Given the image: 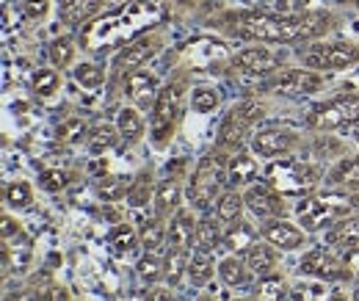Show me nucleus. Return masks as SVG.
Wrapping results in <instances>:
<instances>
[{"label":"nucleus","instance_id":"nucleus-51","mask_svg":"<svg viewBox=\"0 0 359 301\" xmlns=\"http://www.w3.org/2000/svg\"><path fill=\"white\" fill-rule=\"evenodd\" d=\"M45 301H72V299H69L67 288H61V285H50V288L45 290Z\"/></svg>","mask_w":359,"mask_h":301},{"label":"nucleus","instance_id":"nucleus-45","mask_svg":"<svg viewBox=\"0 0 359 301\" xmlns=\"http://www.w3.org/2000/svg\"><path fill=\"white\" fill-rule=\"evenodd\" d=\"M138 276L147 285H155L163 279V257L155 252H144V257L138 260Z\"/></svg>","mask_w":359,"mask_h":301},{"label":"nucleus","instance_id":"nucleus-5","mask_svg":"<svg viewBox=\"0 0 359 301\" xmlns=\"http://www.w3.org/2000/svg\"><path fill=\"white\" fill-rule=\"evenodd\" d=\"M185 81H169L161 88L152 111H149V144L155 149H166L177 133V125L182 119V108H185Z\"/></svg>","mask_w":359,"mask_h":301},{"label":"nucleus","instance_id":"nucleus-20","mask_svg":"<svg viewBox=\"0 0 359 301\" xmlns=\"http://www.w3.org/2000/svg\"><path fill=\"white\" fill-rule=\"evenodd\" d=\"M182 180L185 177H177V174H166L163 180H158L155 199H152V213L158 218L169 221L182 208Z\"/></svg>","mask_w":359,"mask_h":301},{"label":"nucleus","instance_id":"nucleus-26","mask_svg":"<svg viewBox=\"0 0 359 301\" xmlns=\"http://www.w3.org/2000/svg\"><path fill=\"white\" fill-rule=\"evenodd\" d=\"M224 221L213 213H202L199 224H196V243L199 249H208V252H216V249H224Z\"/></svg>","mask_w":359,"mask_h":301},{"label":"nucleus","instance_id":"nucleus-37","mask_svg":"<svg viewBox=\"0 0 359 301\" xmlns=\"http://www.w3.org/2000/svg\"><path fill=\"white\" fill-rule=\"evenodd\" d=\"M130 182H133V177H128V174H105L97 180V196L102 202H119L128 196Z\"/></svg>","mask_w":359,"mask_h":301},{"label":"nucleus","instance_id":"nucleus-52","mask_svg":"<svg viewBox=\"0 0 359 301\" xmlns=\"http://www.w3.org/2000/svg\"><path fill=\"white\" fill-rule=\"evenodd\" d=\"M144 301H175V299H172V290H166V288H152V290L144 296Z\"/></svg>","mask_w":359,"mask_h":301},{"label":"nucleus","instance_id":"nucleus-17","mask_svg":"<svg viewBox=\"0 0 359 301\" xmlns=\"http://www.w3.org/2000/svg\"><path fill=\"white\" fill-rule=\"evenodd\" d=\"M122 86H125V94L128 100L133 102L138 111H152L158 94H161V83L158 78L149 72V69H133L122 78Z\"/></svg>","mask_w":359,"mask_h":301},{"label":"nucleus","instance_id":"nucleus-2","mask_svg":"<svg viewBox=\"0 0 359 301\" xmlns=\"http://www.w3.org/2000/svg\"><path fill=\"white\" fill-rule=\"evenodd\" d=\"M169 14H172L169 0H128L86 25L81 34V44L86 50H111L130 44L138 36L149 34L163 20H169Z\"/></svg>","mask_w":359,"mask_h":301},{"label":"nucleus","instance_id":"nucleus-16","mask_svg":"<svg viewBox=\"0 0 359 301\" xmlns=\"http://www.w3.org/2000/svg\"><path fill=\"white\" fill-rule=\"evenodd\" d=\"M307 229H302L299 224L282 218H269L260 224V238L269 241L271 246H276L279 252H299L307 246Z\"/></svg>","mask_w":359,"mask_h":301},{"label":"nucleus","instance_id":"nucleus-4","mask_svg":"<svg viewBox=\"0 0 359 301\" xmlns=\"http://www.w3.org/2000/svg\"><path fill=\"white\" fill-rule=\"evenodd\" d=\"M226 169H229V152L213 147L199 158V163L191 172L188 182V202L196 213H210L219 194L226 188Z\"/></svg>","mask_w":359,"mask_h":301},{"label":"nucleus","instance_id":"nucleus-43","mask_svg":"<svg viewBox=\"0 0 359 301\" xmlns=\"http://www.w3.org/2000/svg\"><path fill=\"white\" fill-rule=\"evenodd\" d=\"M89 125H86V119H81V116H69V119H64L61 125H58V141L61 144H81V141H86L89 138Z\"/></svg>","mask_w":359,"mask_h":301},{"label":"nucleus","instance_id":"nucleus-13","mask_svg":"<svg viewBox=\"0 0 359 301\" xmlns=\"http://www.w3.org/2000/svg\"><path fill=\"white\" fill-rule=\"evenodd\" d=\"M299 274L320 279V282H351L346 260L334 255L329 246H315L310 252H304L299 260Z\"/></svg>","mask_w":359,"mask_h":301},{"label":"nucleus","instance_id":"nucleus-40","mask_svg":"<svg viewBox=\"0 0 359 301\" xmlns=\"http://www.w3.org/2000/svg\"><path fill=\"white\" fill-rule=\"evenodd\" d=\"M287 296H290V285L285 276L271 274V276L257 279V290H255L257 301H287Z\"/></svg>","mask_w":359,"mask_h":301},{"label":"nucleus","instance_id":"nucleus-14","mask_svg":"<svg viewBox=\"0 0 359 301\" xmlns=\"http://www.w3.org/2000/svg\"><path fill=\"white\" fill-rule=\"evenodd\" d=\"M243 199H246V210L255 218H260V221L282 218V215L287 213L285 196L271 185L269 180H257L249 188H243Z\"/></svg>","mask_w":359,"mask_h":301},{"label":"nucleus","instance_id":"nucleus-33","mask_svg":"<svg viewBox=\"0 0 359 301\" xmlns=\"http://www.w3.org/2000/svg\"><path fill=\"white\" fill-rule=\"evenodd\" d=\"M326 243L337 246V249L359 246V210L348 218H343L340 224H334L332 229H326Z\"/></svg>","mask_w":359,"mask_h":301},{"label":"nucleus","instance_id":"nucleus-29","mask_svg":"<svg viewBox=\"0 0 359 301\" xmlns=\"http://www.w3.org/2000/svg\"><path fill=\"white\" fill-rule=\"evenodd\" d=\"M116 128L122 133V141H125L128 147H133V144H138V141L144 138L147 122H144V116H141V111H138L135 105H125V108H119V114H116Z\"/></svg>","mask_w":359,"mask_h":301},{"label":"nucleus","instance_id":"nucleus-42","mask_svg":"<svg viewBox=\"0 0 359 301\" xmlns=\"http://www.w3.org/2000/svg\"><path fill=\"white\" fill-rule=\"evenodd\" d=\"M188 100H191V108L196 114H213L219 108V102H222V94H219V88L213 86H196Z\"/></svg>","mask_w":359,"mask_h":301},{"label":"nucleus","instance_id":"nucleus-1","mask_svg":"<svg viewBox=\"0 0 359 301\" xmlns=\"http://www.w3.org/2000/svg\"><path fill=\"white\" fill-rule=\"evenodd\" d=\"M216 28L232 39L252 44H307L337 28V17L326 8L296 11H257L235 8L216 20Z\"/></svg>","mask_w":359,"mask_h":301},{"label":"nucleus","instance_id":"nucleus-10","mask_svg":"<svg viewBox=\"0 0 359 301\" xmlns=\"http://www.w3.org/2000/svg\"><path fill=\"white\" fill-rule=\"evenodd\" d=\"M310 130H334V128H359V91L337 94L307 114Z\"/></svg>","mask_w":359,"mask_h":301},{"label":"nucleus","instance_id":"nucleus-21","mask_svg":"<svg viewBox=\"0 0 359 301\" xmlns=\"http://www.w3.org/2000/svg\"><path fill=\"white\" fill-rule=\"evenodd\" d=\"M260 180V166H257V155L252 149H238L229 155V169H226V188H249L252 182Z\"/></svg>","mask_w":359,"mask_h":301},{"label":"nucleus","instance_id":"nucleus-25","mask_svg":"<svg viewBox=\"0 0 359 301\" xmlns=\"http://www.w3.org/2000/svg\"><path fill=\"white\" fill-rule=\"evenodd\" d=\"M219 279L224 282L226 288H249L255 282V274L249 268V262L243 255H226L222 262H219Z\"/></svg>","mask_w":359,"mask_h":301},{"label":"nucleus","instance_id":"nucleus-56","mask_svg":"<svg viewBox=\"0 0 359 301\" xmlns=\"http://www.w3.org/2000/svg\"><path fill=\"white\" fill-rule=\"evenodd\" d=\"M232 301H257L255 296H241V299H232Z\"/></svg>","mask_w":359,"mask_h":301},{"label":"nucleus","instance_id":"nucleus-18","mask_svg":"<svg viewBox=\"0 0 359 301\" xmlns=\"http://www.w3.org/2000/svg\"><path fill=\"white\" fill-rule=\"evenodd\" d=\"M196 210L194 208H180L177 213L169 218V227H166V249H175V252H191L194 243H196Z\"/></svg>","mask_w":359,"mask_h":301},{"label":"nucleus","instance_id":"nucleus-50","mask_svg":"<svg viewBox=\"0 0 359 301\" xmlns=\"http://www.w3.org/2000/svg\"><path fill=\"white\" fill-rule=\"evenodd\" d=\"M346 255H343V260H346V268H348V276H351V282L357 279L359 285V246H351V249H343Z\"/></svg>","mask_w":359,"mask_h":301},{"label":"nucleus","instance_id":"nucleus-28","mask_svg":"<svg viewBox=\"0 0 359 301\" xmlns=\"http://www.w3.org/2000/svg\"><path fill=\"white\" fill-rule=\"evenodd\" d=\"M119 144H122V133H119L116 125H108V122H97V125H91L89 138H86V147H89L91 155L114 152Z\"/></svg>","mask_w":359,"mask_h":301},{"label":"nucleus","instance_id":"nucleus-9","mask_svg":"<svg viewBox=\"0 0 359 301\" xmlns=\"http://www.w3.org/2000/svg\"><path fill=\"white\" fill-rule=\"evenodd\" d=\"M266 180L287 199H304L315 194V188L323 182V172L307 161H273L266 172Z\"/></svg>","mask_w":359,"mask_h":301},{"label":"nucleus","instance_id":"nucleus-58","mask_svg":"<svg viewBox=\"0 0 359 301\" xmlns=\"http://www.w3.org/2000/svg\"><path fill=\"white\" fill-rule=\"evenodd\" d=\"M348 3H351V6H357V8H359V0H348Z\"/></svg>","mask_w":359,"mask_h":301},{"label":"nucleus","instance_id":"nucleus-36","mask_svg":"<svg viewBox=\"0 0 359 301\" xmlns=\"http://www.w3.org/2000/svg\"><path fill=\"white\" fill-rule=\"evenodd\" d=\"M3 202H6V210H14V213L28 210L34 205V188H31V182H25V180H8L3 185Z\"/></svg>","mask_w":359,"mask_h":301},{"label":"nucleus","instance_id":"nucleus-22","mask_svg":"<svg viewBox=\"0 0 359 301\" xmlns=\"http://www.w3.org/2000/svg\"><path fill=\"white\" fill-rule=\"evenodd\" d=\"M108 0H58V17L69 28H86L105 11Z\"/></svg>","mask_w":359,"mask_h":301},{"label":"nucleus","instance_id":"nucleus-46","mask_svg":"<svg viewBox=\"0 0 359 301\" xmlns=\"http://www.w3.org/2000/svg\"><path fill=\"white\" fill-rule=\"evenodd\" d=\"M36 182L47 194H58V191H64L69 185V174L64 172V169H42Z\"/></svg>","mask_w":359,"mask_h":301},{"label":"nucleus","instance_id":"nucleus-38","mask_svg":"<svg viewBox=\"0 0 359 301\" xmlns=\"http://www.w3.org/2000/svg\"><path fill=\"white\" fill-rule=\"evenodd\" d=\"M75 55H78V47L72 36H55L53 42L47 44V58L55 69H67L75 64Z\"/></svg>","mask_w":359,"mask_h":301},{"label":"nucleus","instance_id":"nucleus-59","mask_svg":"<svg viewBox=\"0 0 359 301\" xmlns=\"http://www.w3.org/2000/svg\"><path fill=\"white\" fill-rule=\"evenodd\" d=\"M354 138H357V144H359V128H357V133H354Z\"/></svg>","mask_w":359,"mask_h":301},{"label":"nucleus","instance_id":"nucleus-12","mask_svg":"<svg viewBox=\"0 0 359 301\" xmlns=\"http://www.w3.org/2000/svg\"><path fill=\"white\" fill-rule=\"evenodd\" d=\"M163 34H158V31H149V34H144V36H138L133 39L130 44H125L116 55H114V72L119 75V78H125L128 72H133V69H144L147 67V61H152L161 50H163Z\"/></svg>","mask_w":359,"mask_h":301},{"label":"nucleus","instance_id":"nucleus-24","mask_svg":"<svg viewBox=\"0 0 359 301\" xmlns=\"http://www.w3.org/2000/svg\"><path fill=\"white\" fill-rule=\"evenodd\" d=\"M243 257H246V262H249L255 279L271 276V274H276V268H279V249L271 246L269 241H257Z\"/></svg>","mask_w":359,"mask_h":301},{"label":"nucleus","instance_id":"nucleus-3","mask_svg":"<svg viewBox=\"0 0 359 301\" xmlns=\"http://www.w3.org/2000/svg\"><path fill=\"white\" fill-rule=\"evenodd\" d=\"M359 208V191H343V188H329L323 194H310L299 199L293 208L296 224L307 232H326L343 218L354 215Z\"/></svg>","mask_w":359,"mask_h":301},{"label":"nucleus","instance_id":"nucleus-27","mask_svg":"<svg viewBox=\"0 0 359 301\" xmlns=\"http://www.w3.org/2000/svg\"><path fill=\"white\" fill-rule=\"evenodd\" d=\"M213 274H219V262L213 257V252L194 246L191 255H188V279H191V285L194 288H205L213 279Z\"/></svg>","mask_w":359,"mask_h":301},{"label":"nucleus","instance_id":"nucleus-44","mask_svg":"<svg viewBox=\"0 0 359 301\" xmlns=\"http://www.w3.org/2000/svg\"><path fill=\"white\" fill-rule=\"evenodd\" d=\"M72 75H75V81H78L81 86L89 88V91H94V88H100L105 83V69H102L100 64H91V61L78 64V67L72 69Z\"/></svg>","mask_w":359,"mask_h":301},{"label":"nucleus","instance_id":"nucleus-7","mask_svg":"<svg viewBox=\"0 0 359 301\" xmlns=\"http://www.w3.org/2000/svg\"><path fill=\"white\" fill-rule=\"evenodd\" d=\"M282 61H285L282 53L271 50V47H266V44H252V47L238 50V53L229 58L226 69H229L232 81L238 78V81L243 83V88L257 91V88H263V83L269 81L273 72L285 69Z\"/></svg>","mask_w":359,"mask_h":301},{"label":"nucleus","instance_id":"nucleus-39","mask_svg":"<svg viewBox=\"0 0 359 301\" xmlns=\"http://www.w3.org/2000/svg\"><path fill=\"white\" fill-rule=\"evenodd\" d=\"M31 88H34V94L42 97V100L55 97L58 88H61V69H55V67H42V69H36V72L31 75Z\"/></svg>","mask_w":359,"mask_h":301},{"label":"nucleus","instance_id":"nucleus-15","mask_svg":"<svg viewBox=\"0 0 359 301\" xmlns=\"http://www.w3.org/2000/svg\"><path fill=\"white\" fill-rule=\"evenodd\" d=\"M299 144H302V135H299V133L285 130V128H271V130H260V133H255V135H252L249 149H252L257 158L276 161V158L290 155Z\"/></svg>","mask_w":359,"mask_h":301},{"label":"nucleus","instance_id":"nucleus-55","mask_svg":"<svg viewBox=\"0 0 359 301\" xmlns=\"http://www.w3.org/2000/svg\"><path fill=\"white\" fill-rule=\"evenodd\" d=\"M196 301H219V299H216L213 293H199V296H196Z\"/></svg>","mask_w":359,"mask_h":301},{"label":"nucleus","instance_id":"nucleus-53","mask_svg":"<svg viewBox=\"0 0 359 301\" xmlns=\"http://www.w3.org/2000/svg\"><path fill=\"white\" fill-rule=\"evenodd\" d=\"M326 301H354V299H348V296H346L343 290H332V293H329V299H326Z\"/></svg>","mask_w":359,"mask_h":301},{"label":"nucleus","instance_id":"nucleus-47","mask_svg":"<svg viewBox=\"0 0 359 301\" xmlns=\"http://www.w3.org/2000/svg\"><path fill=\"white\" fill-rule=\"evenodd\" d=\"M20 11H22L25 20L42 22L47 14H50V0H22L20 3Z\"/></svg>","mask_w":359,"mask_h":301},{"label":"nucleus","instance_id":"nucleus-48","mask_svg":"<svg viewBox=\"0 0 359 301\" xmlns=\"http://www.w3.org/2000/svg\"><path fill=\"white\" fill-rule=\"evenodd\" d=\"M3 301H45V290H39V288H14V290H6Z\"/></svg>","mask_w":359,"mask_h":301},{"label":"nucleus","instance_id":"nucleus-30","mask_svg":"<svg viewBox=\"0 0 359 301\" xmlns=\"http://www.w3.org/2000/svg\"><path fill=\"white\" fill-rule=\"evenodd\" d=\"M155 188H158V182H155V177H152V169H144V172H138L133 177L125 202H128L130 208H135V210H138V208H147V205H152V199H155Z\"/></svg>","mask_w":359,"mask_h":301},{"label":"nucleus","instance_id":"nucleus-49","mask_svg":"<svg viewBox=\"0 0 359 301\" xmlns=\"http://www.w3.org/2000/svg\"><path fill=\"white\" fill-rule=\"evenodd\" d=\"M22 232V227H20V221L14 218V215L3 213V218H0V235H3V241H8V238H14V235H20Z\"/></svg>","mask_w":359,"mask_h":301},{"label":"nucleus","instance_id":"nucleus-8","mask_svg":"<svg viewBox=\"0 0 359 301\" xmlns=\"http://www.w3.org/2000/svg\"><path fill=\"white\" fill-rule=\"evenodd\" d=\"M302 67L313 72H343L359 64V44L348 39H315V42L302 44L296 50Z\"/></svg>","mask_w":359,"mask_h":301},{"label":"nucleus","instance_id":"nucleus-6","mask_svg":"<svg viewBox=\"0 0 359 301\" xmlns=\"http://www.w3.org/2000/svg\"><path fill=\"white\" fill-rule=\"evenodd\" d=\"M266 119V105L246 97L241 102H235L229 111L224 114L222 125H219V138H216V147L224 149V152H238V149H246V144H252V135L255 128Z\"/></svg>","mask_w":359,"mask_h":301},{"label":"nucleus","instance_id":"nucleus-23","mask_svg":"<svg viewBox=\"0 0 359 301\" xmlns=\"http://www.w3.org/2000/svg\"><path fill=\"white\" fill-rule=\"evenodd\" d=\"M257 243V227L246 218H238L224 227V249L232 255H246Z\"/></svg>","mask_w":359,"mask_h":301},{"label":"nucleus","instance_id":"nucleus-54","mask_svg":"<svg viewBox=\"0 0 359 301\" xmlns=\"http://www.w3.org/2000/svg\"><path fill=\"white\" fill-rule=\"evenodd\" d=\"M175 3H177L180 8H194V6L199 3V0H175Z\"/></svg>","mask_w":359,"mask_h":301},{"label":"nucleus","instance_id":"nucleus-32","mask_svg":"<svg viewBox=\"0 0 359 301\" xmlns=\"http://www.w3.org/2000/svg\"><path fill=\"white\" fill-rule=\"evenodd\" d=\"M329 188H343V191H359V155L343 158L332 172L326 174Z\"/></svg>","mask_w":359,"mask_h":301},{"label":"nucleus","instance_id":"nucleus-11","mask_svg":"<svg viewBox=\"0 0 359 301\" xmlns=\"http://www.w3.org/2000/svg\"><path fill=\"white\" fill-rule=\"evenodd\" d=\"M323 88V75L320 72H313V69H279L273 72L269 81L263 83L260 91H271V94H282V97H310L315 91Z\"/></svg>","mask_w":359,"mask_h":301},{"label":"nucleus","instance_id":"nucleus-41","mask_svg":"<svg viewBox=\"0 0 359 301\" xmlns=\"http://www.w3.org/2000/svg\"><path fill=\"white\" fill-rule=\"evenodd\" d=\"M188 255L191 252H175V249H166V255H163V279L172 288H177L188 276Z\"/></svg>","mask_w":359,"mask_h":301},{"label":"nucleus","instance_id":"nucleus-19","mask_svg":"<svg viewBox=\"0 0 359 301\" xmlns=\"http://www.w3.org/2000/svg\"><path fill=\"white\" fill-rule=\"evenodd\" d=\"M34 260V243L25 232L3 241V279H8L11 274H25L31 268Z\"/></svg>","mask_w":359,"mask_h":301},{"label":"nucleus","instance_id":"nucleus-34","mask_svg":"<svg viewBox=\"0 0 359 301\" xmlns=\"http://www.w3.org/2000/svg\"><path fill=\"white\" fill-rule=\"evenodd\" d=\"M243 210H246V199H243V191L238 188H224L213 205V213L219 215L224 224H232L238 218H243Z\"/></svg>","mask_w":359,"mask_h":301},{"label":"nucleus","instance_id":"nucleus-31","mask_svg":"<svg viewBox=\"0 0 359 301\" xmlns=\"http://www.w3.org/2000/svg\"><path fill=\"white\" fill-rule=\"evenodd\" d=\"M108 246H111V252H114L116 257H128V255H133L135 249L141 246L138 229H135L133 224H128V221H119V224L108 232Z\"/></svg>","mask_w":359,"mask_h":301},{"label":"nucleus","instance_id":"nucleus-57","mask_svg":"<svg viewBox=\"0 0 359 301\" xmlns=\"http://www.w3.org/2000/svg\"><path fill=\"white\" fill-rule=\"evenodd\" d=\"M354 301H359V285H357V290H354Z\"/></svg>","mask_w":359,"mask_h":301},{"label":"nucleus","instance_id":"nucleus-35","mask_svg":"<svg viewBox=\"0 0 359 301\" xmlns=\"http://www.w3.org/2000/svg\"><path fill=\"white\" fill-rule=\"evenodd\" d=\"M166 227H169V221L158 218L155 213H152V218H147V221L141 224L138 238H141L144 252H155V255H161V249H166Z\"/></svg>","mask_w":359,"mask_h":301}]
</instances>
